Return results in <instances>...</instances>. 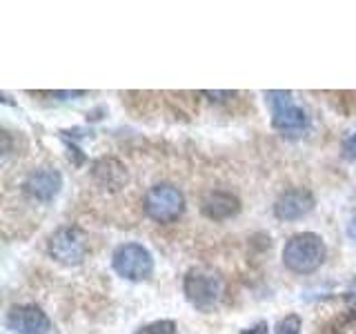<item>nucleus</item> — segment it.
<instances>
[{"label": "nucleus", "instance_id": "nucleus-1", "mask_svg": "<svg viewBox=\"0 0 356 334\" xmlns=\"http://www.w3.org/2000/svg\"><path fill=\"white\" fill-rule=\"evenodd\" d=\"M325 261V243L314 232L294 234L283 248V263L296 274H312Z\"/></svg>", "mask_w": 356, "mask_h": 334}, {"label": "nucleus", "instance_id": "nucleus-2", "mask_svg": "<svg viewBox=\"0 0 356 334\" xmlns=\"http://www.w3.org/2000/svg\"><path fill=\"white\" fill-rule=\"evenodd\" d=\"M185 296L198 310H211L222 296V278L209 267H194L185 276Z\"/></svg>", "mask_w": 356, "mask_h": 334}, {"label": "nucleus", "instance_id": "nucleus-3", "mask_svg": "<svg viewBox=\"0 0 356 334\" xmlns=\"http://www.w3.org/2000/svg\"><path fill=\"white\" fill-rule=\"evenodd\" d=\"M143 207L156 223H174L185 209V196L178 187L161 183L147 189L143 198Z\"/></svg>", "mask_w": 356, "mask_h": 334}, {"label": "nucleus", "instance_id": "nucleus-4", "mask_svg": "<svg viewBox=\"0 0 356 334\" xmlns=\"http://www.w3.org/2000/svg\"><path fill=\"white\" fill-rule=\"evenodd\" d=\"M111 265L122 278H129V281H143L154 272L152 254L140 243L118 245L114 256H111Z\"/></svg>", "mask_w": 356, "mask_h": 334}, {"label": "nucleus", "instance_id": "nucleus-5", "mask_svg": "<svg viewBox=\"0 0 356 334\" xmlns=\"http://www.w3.org/2000/svg\"><path fill=\"white\" fill-rule=\"evenodd\" d=\"M267 105L272 109V125L283 134H298L307 127V114L298 107L289 92H267Z\"/></svg>", "mask_w": 356, "mask_h": 334}, {"label": "nucleus", "instance_id": "nucleus-6", "mask_svg": "<svg viewBox=\"0 0 356 334\" xmlns=\"http://www.w3.org/2000/svg\"><path fill=\"white\" fill-rule=\"evenodd\" d=\"M47 250L58 263L78 265L87 254V239L78 228H60L49 237Z\"/></svg>", "mask_w": 356, "mask_h": 334}, {"label": "nucleus", "instance_id": "nucleus-7", "mask_svg": "<svg viewBox=\"0 0 356 334\" xmlns=\"http://www.w3.org/2000/svg\"><path fill=\"white\" fill-rule=\"evenodd\" d=\"M7 328L16 334H47L51 323L47 315L36 305H16L7 312Z\"/></svg>", "mask_w": 356, "mask_h": 334}, {"label": "nucleus", "instance_id": "nucleus-8", "mask_svg": "<svg viewBox=\"0 0 356 334\" xmlns=\"http://www.w3.org/2000/svg\"><path fill=\"white\" fill-rule=\"evenodd\" d=\"M312 207H314V196H312V192H307L303 187H294L276 198L274 214L281 221H298L307 216Z\"/></svg>", "mask_w": 356, "mask_h": 334}, {"label": "nucleus", "instance_id": "nucleus-9", "mask_svg": "<svg viewBox=\"0 0 356 334\" xmlns=\"http://www.w3.org/2000/svg\"><path fill=\"white\" fill-rule=\"evenodd\" d=\"M25 192L40 200V203H47V200L56 198L63 187V176L58 170H51V167H42V170H36L27 176L25 181Z\"/></svg>", "mask_w": 356, "mask_h": 334}, {"label": "nucleus", "instance_id": "nucleus-10", "mask_svg": "<svg viewBox=\"0 0 356 334\" xmlns=\"http://www.w3.org/2000/svg\"><path fill=\"white\" fill-rule=\"evenodd\" d=\"M200 209H203V214L211 221H225L238 214L241 200L229 192H209L203 198Z\"/></svg>", "mask_w": 356, "mask_h": 334}, {"label": "nucleus", "instance_id": "nucleus-11", "mask_svg": "<svg viewBox=\"0 0 356 334\" xmlns=\"http://www.w3.org/2000/svg\"><path fill=\"white\" fill-rule=\"evenodd\" d=\"M92 174H94V181L100 187L111 189V192H116V189L125 187V183L129 181L125 165H122L120 161H116V159H100V161H96Z\"/></svg>", "mask_w": 356, "mask_h": 334}, {"label": "nucleus", "instance_id": "nucleus-12", "mask_svg": "<svg viewBox=\"0 0 356 334\" xmlns=\"http://www.w3.org/2000/svg\"><path fill=\"white\" fill-rule=\"evenodd\" d=\"M136 334H176V323L174 321H154L149 326L140 328Z\"/></svg>", "mask_w": 356, "mask_h": 334}, {"label": "nucleus", "instance_id": "nucleus-13", "mask_svg": "<svg viewBox=\"0 0 356 334\" xmlns=\"http://www.w3.org/2000/svg\"><path fill=\"white\" fill-rule=\"evenodd\" d=\"M300 328H303V321H300V317L289 315V317H285L281 323H278L276 334H298Z\"/></svg>", "mask_w": 356, "mask_h": 334}, {"label": "nucleus", "instance_id": "nucleus-14", "mask_svg": "<svg viewBox=\"0 0 356 334\" xmlns=\"http://www.w3.org/2000/svg\"><path fill=\"white\" fill-rule=\"evenodd\" d=\"M343 156L348 161H354L356 159V129L350 134L348 138L343 141Z\"/></svg>", "mask_w": 356, "mask_h": 334}, {"label": "nucleus", "instance_id": "nucleus-15", "mask_svg": "<svg viewBox=\"0 0 356 334\" xmlns=\"http://www.w3.org/2000/svg\"><path fill=\"white\" fill-rule=\"evenodd\" d=\"M345 301H348L350 308H356V281H352V285L348 287V292H345Z\"/></svg>", "mask_w": 356, "mask_h": 334}, {"label": "nucleus", "instance_id": "nucleus-16", "mask_svg": "<svg viewBox=\"0 0 356 334\" xmlns=\"http://www.w3.org/2000/svg\"><path fill=\"white\" fill-rule=\"evenodd\" d=\"M267 330H270V328H267V323H256V326L248 328V330L241 332V334H270Z\"/></svg>", "mask_w": 356, "mask_h": 334}, {"label": "nucleus", "instance_id": "nucleus-17", "mask_svg": "<svg viewBox=\"0 0 356 334\" xmlns=\"http://www.w3.org/2000/svg\"><path fill=\"white\" fill-rule=\"evenodd\" d=\"M348 237H350L352 241H356V214H354L352 221L348 223Z\"/></svg>", "mask_w": 356, "mask_h": 334}]
</instances>
